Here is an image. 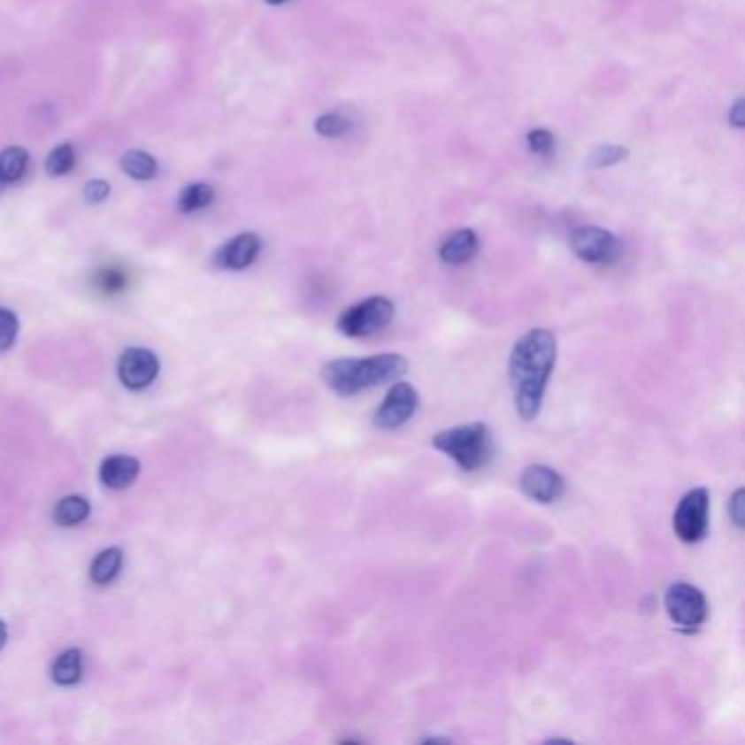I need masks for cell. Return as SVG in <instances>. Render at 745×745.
Here are the masks:
<instances>
[{"mask_svg": "<svg viewBox=\"0 0 745 745\" xmlns=\"http://www.w3.org/2000/svg\"><path fill=\"white\" fill-rule=\"evenodd\" d=\"M556 358V334L547 328H532L511 348L510 383L514 389V407L520 420L532 422L538 418Z\"/></svg>", "mask_w": 745, "mask_h": 745, "instance_id": "1", "label": "cell"}, {"mask_svg": "<svg viewBox=\"0 0 745 745\" xmlns=\"http://www.w3.org/2000/svg\"><path fill=\"white\" fill-rule=\"evenodd\" d=\"M404 372H407V358L396 352H383V355L363 358H334L324 365L321 379L334 394L342 398H350L358 391L400 379Z\"/></svg>", "mask_w": 745, "mask_h": 745, "instance_id": "2", "label": "cell"}, {"mask_svg": "<svg viewBox=\"0 0 745 745\" xmlns=\"http://www.w3.org/2000/svg\"><path fill=\"white\" fill-rule=\"evenodd\" d=\"M433 449L449 455L464 472H477L495 457V435L483 422L444 428L433 437Z\"/></svg>", "mask_w": 745, "mask_h": 745, "instance_id": "3", "label": "cell"}, {"mask_svg": "<svg viewBox=\"0 0 745 745\" xmlns=\"http://www.w3.org/2000/svg\"><path fill=\"white\" fill-rule=\"evenodd\" d=\"M396 306L394 302L388 300L383 296L367 297V300L358 302V304L348 306L337 319L339 333L346 334V337H372V334L380 333L389 326V321L394 319Z\"/></svg>", "mask_w": 745, "mask_h": 745, "instance_id": "4", "label": "cell"}, {"mask_svg": "<svg viewBox=\"0 0 745 745\" xmlns=\"http://www.w3.org/2000/svg\"><path fill=\"white\" fill-rule=\"evenodd\" d=\"M664 610L669 618L682 630H697L709 618V602L697 586L688 581H673L664 593Z\"/></svg>", "mask_w": 745, "mask_h": 745, "instance_id": "5", "label": "cell"}, {"mask_svg": "<svg viewBox=\"0 0 745 745\" xmlns=\"http://www.w3.org/2000/svg\"><path fill=\"white\" fill-rule=\"evenodd\" d=\"M710 495L706 488H693L680 501L673 514V532L682 542L695 544L709 534Z\"/></svg>", "mask_w": 745, "mask_h": 745, "instance_id": "6", "label": "cell"}, {"mask_svg": "<svg viewBox=\"0 0 745 745\" xmlns=\"http://www.w3.org/2000/svg\"><path fill=\"white\" fill-rule=\"evenodd\" d=\"M571 250L588 265H612L621 256V243L614 234L597 226H581L571 234Z\"/></svg>", "mask_w": 745, "mask_h": 745, "instance_id": "7", "label": "cell"}, {"mask_svg": "<svg viewBox=\"0 0 745 745\" xmlns=\"http://www.w3.org/2000/svg\"><path fill=\"white\" fill-rule=\"evenodd\" d=\"M418 404H420V396L413 385L396 383L385 396L383 404L376 409L372 425L380 431H394V428L404 426L416 416Z\"/></svg>", "mask_w": 745, "mask_h": 745, "instance_id": "8", "label": "cell"}, {"mask_svg": "<svg viewBox=\"0 0 745 745\" xmlns=\"http://www.w3.org/2000/svg\"><path fill=\"white\" fill-rule=\"evenodd\" d=\"M518 488L520 492L527 498H532V501L549 505V503L560 501L566 490V483L565 479H562V474L556 472L553 468H549V465L534 464L523 470V474H520L518 479Z\"/></svg>", "mask_w": 745, "mask_h": 745, "instance_id": "9", "label": "cell"}, {"mask_svg": "<svg viewBox=\"0 0 745 745\" xmlns=\"http://www.w3.org/2000/svg\"><path fill=\"white\" fill-rule=\"evenodd\" d=\"M160 361L147 348H127L119 358V379L127 389L149 388L157 379Z\"/></svg>", "mask_w": 745, "mask_h": 745, "instance_id": "10", "label": "cell"}, {"mask_svg": "<svg viewBox=\"0 0 745 745\" xmlns=\"http://www.w3.org/2000/svg\"><path fill=\"white\" fill-rule=\"evenodd\" d=\"M263 250V241L254 232H243L223 243L214 254V267L226 269V272H241L248 269Z\"/></svg>", "mask_w": 745, "mask_h": 745, "instance_id": "11", "label": "cell"}, {"mask_svg": "<svg viewBox=\"0 0 745 745\" xmlns=\"http://www.w3.org/2000/svg\"><path fill=\"white\" fill-rule=\"evenodd\" d=\"M141 474V462L132 455H111L104 459L99 468V479L110 490H125Z\"/></svg>", "mask_w": 745, "mask_h": 745, "instance_id": "12", "label": "cell"}, {"mask_svg": "<svg viewBox=\"0 0 745 745\" xmlns=\"http://www.w3.org/2000/svg\"><path fill=\"white\" fill-rule=\"evenodd\" d=\"M479 251V236L474 234L472 230H459L455 232L453 236L442 243L440 248V258L444 260L446 265H465L477 256Z\"/></svg>", "mask_w": 745, "mask_h": 745, "instance_id": "13", "label": "cell"}, {"mask_svg": "<svg viewBox=\"0 0 745 745\" xmlns=\"http://www.w3.org/2000/svg\"><path fill=\"white\" fill-rule=\"evenodd\" d=\"M81 672L83 654L81 649L73 647V649H66L64 654L58 656V660L53 663V669H50V678H53V682L59 684V687H71V684L79 682Z\"/></svg>", "mask_w": 745, "mask_h": 745, "instance_id": "14", "label": "cell"}, {"mask_svg": "<svg viewBox=\"0 0 745 745\" xmlns=\"http://www.w3.org/2000/svg\"><path fill=\"white\" fill-rule=\"evenodd\" d=\"M120 169L132 180L149 181L156 178L157 162L151 153L141 151V149H132V151H125L123 157H120Z\"/></svg>", "mask_w": 745, "mask_h": 745, "instance_id": "15", "label": "cell"}, {"mask_svg": "<svg viewBox=\"0 0 745 745\" xmlns=\"http://www.w3.org/2000/svg\"><path fill=\"white\" fill-rule=\"evenodd\" d=\"M120 566H123V551H120L119 547L105 549V551H101L90 565V580L99 586L110 584V581L119 575Z\"/></svg>", "mask_w": 745, "mask_h": 745, "instance_id": "16", "label": "cell"}, {"mask_svg": "<svg viewBox=\"0 0 745 745\" xmlns=\"http://www.w3.org/2000/svg\"><path fill=\"white\" fill-rule=\"evenodd\" d=\"M88 516H90V503L79 495L64 496L62 501L55 505L53 511L55 523L62 525V527H73V525L83 523Z\"/></svg>", "mask_w": 745, "mask_h": 745, "instance_id": "17", "label": "cell"}, {"mask_svg": "<svg viewBox=\"0 0 745 745\" xmlns=\"http://www.w3.org/2000/svg\"><path fill=\"white\" fill-rule=\"evenodd\" d=\"M29 169V151L25 147H7L0 151V181L13 184Z\"/></svg>", "mask_w": 745, "mask_h": 745, "instance_id": "18", "label": "cell"}, {"mask_svg": "<svg viewBox=\"0 0 745 745\" xmlns=\"http://www.w3.org/2000/svg\"><path fill=\"white\" fill-rule=\"evenodd\" d=\"M214 202V188L208 184H190L186 186L178 197V211L184 214L197 212L208 208Z\"/></svg>", "mask_w": 745, "mask_h": 745, "instance_id": "19", "label": "cell"}, {"mask_svg": "<svg viewBox=\"0 0 745 745\" xmlns=\"http://www.w3.org/2000/svg\"><path fill=\"white\" fill-rule=\"evenodd\" d=\"M74 162H77V151H74V147L71 142H62L49 153V157H46V173H49L50 178H62V175L71 173L74 169Z\"/></svg>", "mask_w": 745, "mask_h": 745, "instance_id": "20", "label": "cell"}, {"mask_svg": "<svg viewBox=\"0 0 745 745\" xmlns=\"http://www.w3.org/2000/svg\"><path fill=\"white\" fill-rule=\"evenodd\" d=\"M627 156H630V151H627L626 147H621V144H602V147H597L588 156V166H593V169H603V166L618 165V162L626 160Z\"/></svg>", "mask_w": 745, "mask_h": 745, "instance_id": "21", "label": "cell"}, {"mask_svg": "<svg viewBox=\"0 0 745 745\" xmlns=\"http://www.w3.org/2000/svg\"><path fill=\"white\" fill-rule=\"evenodd\" d=\"M350 129V120L342 114H324L315 120V132L324 138H339Z\"/></svg>", "mask_w": 745, "mask_h": 745, "instance_id": "22", "label": "cell"}, {"mask_svg": "<svg viewBox=\"0 0 745 745\" xmlns=\"http://www.w3.org/2000/svg\"><path fill=\"white\" fill-rule=\"evenodd\" d=\"M18 330H20V321L16 313L0 306V352H7L16 343Z\"/></svg>", "mask_w": 745, "mask_h": 745, "instance_id": "23", "label": "cell"}, {"mask_svg": "<svg viewBox=\"0 0 745 745\" xmlns=\"http://www.w3.org/2000/svg\"><path fill=\"white\" fill-rule=\"evenodd\" d=\"M96 284H99V288L104 293H120L127 287V276H125V272H120V269L107 267L104 272H99Z\"/></svg>", "mask_w": 745, "mask_h": 745, "instance_id": "24", "label": "cell"}, {"mask_svg": "<svg viewBox=\"0 0 745 745\" xmlns=\"http://www.w3.org/2000/svg\"><path fill=\"white\" fill-rule=\"evenodd\" d=\"M110 193H111V186L107 184L105 180H92L83 186V199H86L88 204H92V206L104 204L105 199L110 197Z\"/></svg>", "mask_w": 745, "mask_h": 745, "instance_id": "25", "label": "cell"}, {"mask_svg": "<svg viewBox=\"0 0 745 745\" xmlns=\"http://www.w3.org/2000/svg\"><path fill=\"white\" fill-rule=\"evenodd\" d=\"M527 142H529V149H532V153H535V156H547V153L553 149V144H556L551 132H547V129H534V132H529Z\"/></svg>", "mask_w": 745, "mask_h": 745, "instance_id": "26", "label": "cell"}, {"mask_svg": "<svg viewBox=\"0 0 745 745\" xmlns=\"http://www.w3.org/2000/svg\"><path fill=\"white\" fill-rule=\"evenodd\" d=\"M745 490L743 488H739L737 492H734L733 496H730V501H728V514H730V518H733V523H734V527L737 529H743L745 527V510H743V505H745Z\"/></svg>", "mask_w": 745, "mask_h": 745, "instance_id": "27", "label": "cell"}, {"mask_svg": "<svg viewBox=\"0 0 745 745\" xmlns=\"http://www.w3.org/2000/svg\"><path fill=\"white\" fill-rule=\"evenodd\" d=\"M743 111H745L743 99H737V101H734V105L730 107V114H728V120L734 125V127H743V125H745Z\"/></svg>", "mask_w": 745, "mask_h": 745, "instance_id": "28", "label": "cell"}, {"mask_svg": "<svg viewBox=\"0 0 745 745\" xmlns=\"http://www.w3.org/2000/svg\"><path fill=\"white\" fill-rule=\"evenodd\" d=\"M4 642H7V626H4V621L0 618V649L4 647Z\"/></svg>", "mask_w": 745, "mask_h": 745, "instance_id": "29", "label": "cell"}, {"mask_svg": "<svg viewBox=\"0 0 745 745\" xmlns=\"http://www.w3.org/2000/svg\"><path fill=\"white\" fill-rule=\"evenodd\" d=\"M422 743H450V739H446V737H426V739H422Z\"/></svg>", "mask_w": 745, "mask_h": 745, "instance_id": "30", "label": "cell"}, {"mask_svg": "<svg viewBox=\"0 0 745 745\" xmlns=\"http://www.w3.org/2000/svg\"><path fill=\"white\" fill-rule=\"evenodd\" d=\"M265 3H269V4H282V3H287V0H265Z\"/></svg>", "mask_w": 745, "mask_h": 745, "instance_id": "31", "label": "cell"}]
</instances>
